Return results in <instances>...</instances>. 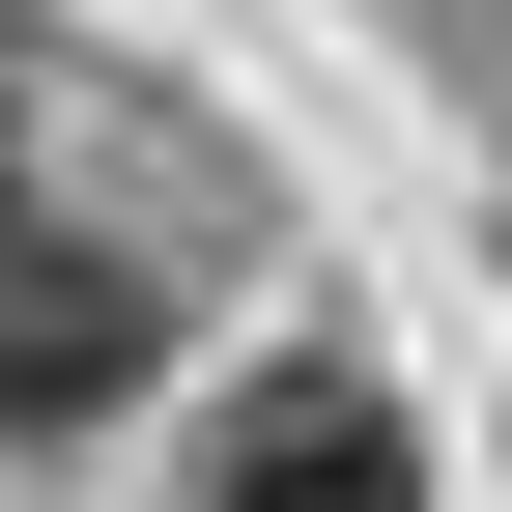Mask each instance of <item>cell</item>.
<instances>
[{"label":"cell","mask_w":512,"mask_h":512,"mask_svg":"<svg viewBox=\"0 0 512 512\" xmlns=\"http://www.w3.org/2000/svg\"><path fill=\"white\" fill-rule=\"evenodd\" d=\"M114 399H143V285L0 228V427H114Z\"/></svg>","instance_id":"7a4b0ae2"},{"label":"cell","mask_w":512,"mask_h":512,"mask_svg":"<svg viewBox=\"0 0 512 512\" xmlns=\"http://www.w3.org/2000/svg\"><path fill=\"white\" fill-rule=\"evenodd\" d=\"M0 228H29V171H0Z\"/></svg>","instance_id":"3957f363"},{"label":"cell","mask_w":512,"mask_h":512,"mask_svg":"<svg viewBox=\"0 0 512 512\" xmlns=\"http://www.w3.org/2000/svg\"><path fill=\"white\" fill-rule=\"evenodd\" d=\"M200 512H427V427L370 399V370H256L228 456H200Z\"/></svg>","instance_id":"6da1fadb"}]
</instances>
